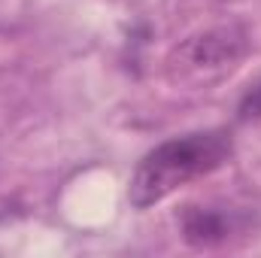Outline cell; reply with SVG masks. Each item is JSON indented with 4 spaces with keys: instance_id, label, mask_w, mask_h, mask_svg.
I'll return each instance as SVG.
<instances>
[{
    "instance_id": "cell-2",
    "label": "cell",
    "mask_w": 261,
    "mask_h": 258,
    "mask_svg": "<svg viewBox=\"0 0 261 258\" xmlns=\"http://www.w3.org/2000/svg\"><path fill=\"white\" fill-rule=\"evenodd\" d=\"M176 225H179L182 240L192 249L213 252V249H225V246L243 240L255 228V216L246 207L200 200V203H182L179 207Z\"/></svg>"
},
{
    "instance_id": "cell-4",
    "label": "cell",
    "mask_w": 261,
    "mask_h": 258,
    "mask_svg": "<svg viewBox=\"0 0 261 258\" xmlns=\"http://www.w3.org/2000/svg\"><path fill=\"white\" fill-rule=\"evenodd\" d=\"M237 122H240V125L261 122V79L252 82V85L246 88V94L240 97V104H237Z\"/></svg>"
},
{
    "instance_id": "cell-3",
    "label": "cell",
    "mask_w": 261,
    "mask_h": 258,
    "mask_svg": "<svg viewBox=\"0 0 261 258\" xmlns=\"http://www.w3.org/2000/svg\"><path fill=\"white\" fill-rule=\"evenodd\" d=\"M246 52H249V34L243 24L231 21L179 43V49L170 55V67H179V76L222 73L231 70Z\"/></svg>"
},
{
    "instance_id": "cell-1",
    "label": "cell",
    "mask_w": 261,
    "mask_h": 258,
    "mask_svg": "<svg viewBox=\"0 0 261 258\" xmlns=\"http://www.w3.org/2000/svg\"><path fill=\"white\" fill-rule=\"evenodd\" d=\"M234 158V137L228 128L189 131L152 146L134 167L128 200L134 210H149L182 186L203 179Z\"/></svg>"
}]
</instances>
